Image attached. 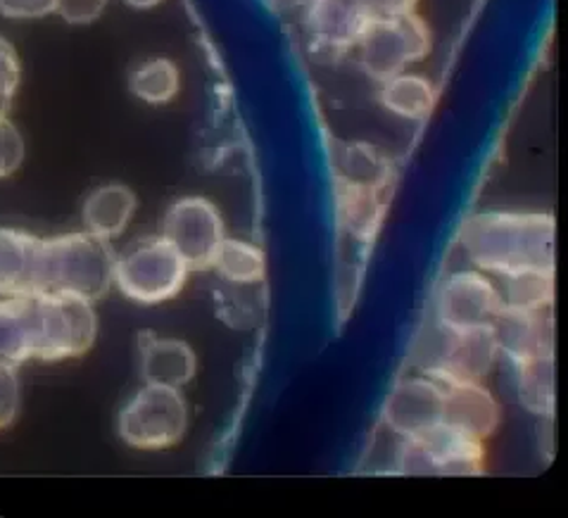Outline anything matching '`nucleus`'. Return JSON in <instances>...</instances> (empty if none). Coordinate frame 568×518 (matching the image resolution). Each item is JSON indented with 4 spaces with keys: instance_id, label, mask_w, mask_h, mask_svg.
Segmentation results:
<instances>
[{
    "instance_id": "nucleus-32",
    "label": "nucleus",
    "mask_w": 568,
    "mask_h": 518,
    "mask_svg": "<svg viewBox=\"0 0 568 518\" xmlns=\"http://www.w3.org/2000/svg\"><path fill=\"white\" fill-rule=\"evenodd\" d=\"M310 3H312V0H310Z\"/></svg>"
},
{
    "instance_id": "nucleus-30",
    "label": "nucleus",
    "mask_w": 568,
    "mask_h": 518,
    "mask_svg": "<svg viewBox=\"0 0 568 518\" xmlns=\"http://www.w3.org/2000/svg\"><path fill=\"white\" fill-rule=\"evenodd\" d=\"M359 8L372 17V20H378V17H395V14H407L416 12L422 0H357Z\"/></svg>"
},
{
    "instance_id": "nucleus-14",
    "label": "nucleus",
    "mask_w": 568,
    "mask_h": 518,
    "mask_svg": "<svg viewBox=\"0 0 568 518\" xmlns=\"http://www.w3.org/2000/svg\"><path fill=\"white\" fill-rule=\"evenodd\" d=\"M443 421L474 438L490 440L503 424V405L483 380H447Z\"/></svg>"
},
{
    "instance_id": "nucleus-6",
    "label": "nucleus",
    "mask_w": 568,
    "mask_h": 518,
    "mask_svg": "<svg viewBox=\"0 0 568 518\" xmlns=\"http://www.w3.org/2000/svg\"><path fill=\"white\" fill-rule=\"evenodd\" d=\"M395 466L403 476H483L486 440L440 421L416 438H399Z\"/></svg>"
},
{
    "instance_id": "nucleus-12",
    "label": "nucleus",
    "mask_w": 568,
    "mask_h": 518,
    "mask_svg": "<svg viewBox=\"0 0 568 518\" xmlns=\"http://www.w3.org/2000/svg\"><path fill=\"white\" fill-rule=\"evenodd\" d=\"M499 355L511 366L536 357L557 355V326L552 309L503 307L493 324Z\"/></svg>"
},
{
    "instance_id": "nucleus-17",
    "label": "nucleus",
    "mask_w": 568,
    "mask_h": 518,
    "mask_svg": "<svg viewBox=\"0 0 568 518\" xmlns=\"http://www.w3.org/2000/svg\"><path fill=\"white\" fill-rule=\"evenodd\" d=\"M41 241L31 231L0 226V297L37 293Z\"/></svg>"
},
{
    "instance_id": "nucleus-27",
    "label": "nucleus",
    "mask_w": 568,
    "mask_h": 518,
    "mask_svg": "<svg viewBox=\"0 0 568 518\" xmlns=\"http://www.w3.org/2000/svg\"><path fill=\"white\" fill-rule=\"evenodd\" d=\"M20 407H22V388H20V378H17V369L0 366V430L10 428L17 421Z\"/></svg>"
},
{
    "instance_id": "nucleus-3",
    "label": "nucleus",
    "mask_w": 568,
    "mask_h": 518,
    "mask_svg": "<svg viewBox=\"0 0 568 518\" xmlns=\"http://www.w3.org/2000/svg\"><path fill=\"white\" fill-rule=\"evenodd\" d=\"M189 274V264L164 236L141 238L114 257V286L131 303L145 307L179 297Z\"/></svg>"
},
{
    "instance_id": "nucleus-9",
    "label": "nucleus",
    "mask_w": 568,
    "mask_h": 518,
    "mask_svg": "<svg viewBox=\"0 0 568 518\" xmlns=\"http://www.w3.org/2000/svg\"><path fill=\"white\" fill-rule=\"evenodd\" d=\"M503 307V288L490 274L474 266V270L453 272L440 281L433 322L453 331L493 326Z\"/></svg>"
},
{
    "instance_id": "nucleus-16",
    "label": "nucleus",
    "mask_w": 568,
    "mask_h": 518,
    "mask_svg": "<svg viewBox=\"0 0 568 518\" xmlns=\"http://www.w3.org/2000/svg\"><path fill=\"white\" fill-rule=\"evenodd\" d=\"M139 372L143 383L186 388L197 374V355L186 341L143 336L139 345Z\"/></svg>"
},
{
    "instance_id": "nucleus-8",
    "label": "nucleus",
    "mask_w": 568,
    "mask_h": 518,
    "mask_svg": "<svg viewBox=\"0 0 568 518\" xmlns=\"http://www.w3.org/2000/svg\"><path fill=\"white\" fill-rule=\"evenodd\" d=\"M162 236L179 250L191 272H205L226 238L224 216L203 195L179 197L164 214Z\"/></svg>"
},
{
    "instance_id": "nucleus-19",
    "label": "nucleus",
    "mask_w": 568,
    "mask_h": 518,
    "mask_svg": "<svg viewBox=\"0 0 568 518\" xmlns=\"http://www.w3.org/2000/svg\"><path fill=\"white\" fill-rule=\"evenodd\" d=\"M440 91L436 81L419 72H399L378 87V103L397 120L426 122L436 112Z\"/></svg>"
},
{
    "instance_id": "nucleus-13",
    "label": "nucleus",
    "mask_w": 568,
    "mask_h": 518,
    "mask_svg": "<svg viewBox=\"0 0 568 518\" xmlns=\"http://www.w3.org/2000/svg\"><path fill=\"white\" fill-rule=\"evenodd\" d=\"M369 22L372 17L357 0H312L305 14L312 48L326 58H341L355 50Z\"/></svg>"
},
{
    "instance_id": "nucleus-20",
    "label": "nucleus",
    "mask_w": 568,
    "mask_h": 518,
    "mask_svg": "<svg viewBox=\"0 0 568 518\" xmlns=\"http://www.w3.org/2000/svg\"><path fill=\"white\" fill-rule=\"evenodd\" d=\"M336 179L357 183V186H366L374 191L393 193L397 170L386 150H381L374 143L355 141V143H345L343 153L338 155Z\"/></svg>"
},
{
    "instance_id": "nucleus-26",
    "label": "nucleus",
    "mask_w": 568,
    "mask_h": 518,
    "mask_svg": "<svg viewBox=\"0 0 568 518\" xmlns=\"http://www.w3.org/2000/svg\"><path fill=\"white\" fill-rule=\"evenodd\" d=\"M24 155H27L24 136L20 133V129L10 122V116L3 114L0 116V179H8L20 170Z\"/></svg>"
},
{
    "instance_id": "nucleus-25",
    "label": "nucleus",
    "mask_w": 568,
    "mask_h": 518,
    "mask_svg": "<svg viewBox=\"0 0 568 518\" xmlns=\"http://www.w3.org/2000/svg\"><path fill=\"white\" fill-rule=\"evenodd\" d=\"M22 83V62L14 45L0 37V116L8 114Z\"/></svg>"
},
{
    "instance_id": "nucleus-1",
    "label": "nucleus",
    "mask_w": 568,
    "mask_h": 518,
    "mask_svg": "<svg viewBox=\"0 0 568 518\" xmlns=\"http://www.w3.org/2000/svg\"><path fill=\"white\" fill-rule=\"evenodd\" d=\"M459 245L476 270L497 278L557 266V216L542 210L476 212L462 224Z\"/></svg>"
},
{
    "instance_id": "nucleus-4",
    "label": "nucleus",
    "mask_w": 568,
    "mask_h": 518,
    "mask_svg": "<svg viewBox=\"0 0 568 518\" xmlns=\"http://www.w3.org/2000/svg\"><path fill=\"white\" fill-rule=\"evenodd\" d=\"M189 421L191 409L183 388L143 383L116 416V433L139 453H164L183 440Z\"/></svg>"
},
{
    "instance_id": "nucleus-15",
    "label": "nucleus",
    "mask_w": 568,
    "mask_h": 518,
    "mask_svg": "<svg viewBox=\"0 0 568 518\" xmlns=\"http://www.w3.org/2000/svg\"><path fill=\"white\" fill-rule=\"evenodd\" d=\"M390 200L393 193L374 191L336 179L333 203H336V220L341 231L362 245L376 243L383 224H386Z\"/></svg>"
},
{
    "instance_id": "nucleus-2",
    "label": "nucleus",
    "mask_w": 568,
    "mask_h": 518,
    "mask_svg": "<svg viewBox=\"0 0 568 518\" xmlns=\"http://www.w3.org/2000/svg\"><path fill=\"white\" fill-rule=\"evenodd\" d=\"M114 250L89 231H70L41 241L37 293L72 295L98 303L114 286Z\"/></svg>"
},
{
    "instance_id": "nucleus-24",
    "label": "nucleus",
    "mask_w": 568,
    "mask_h": 518,
    "mask_svg": "<svg viewBox=\"0 0 568 518\" xmlns=\"http://www.w3.org/2000/svg\"><path fill=\"white\" fill-rule=\"evenodd\" d=\"M181 72L170 58H150L129 74V91L148 105H166L179 95Z\"/></svg>"
},
{
    "instance_id": "nucleus-31",
    "label": "nucleus",
    "mask_w": 568,
    "mask_h": 518,
    "mask_svg": "<svg viewBox=\"0 0 568 518\" xmlns=\"http://www.w3.org/2000/svg\"><path fill=\"white\" fill-rule=\"evenodd\" d=\"M124 3L133 10H150V8H158L162 0H124Z\"/></svg>"
},
{
    "instance_id": "nucleus-29",
    "label": "nucleus",
    "mask_w": 568,
    "mask_h": 518,
    "mask_svg": "<svg viewBox=\"0 0 568 518\" xmlns=\"http://www.w3.org/2000/svg\"><path fill=\"white\" fill-rule=\"evenodd\" d=\"M58 0H0V14L8 20H41L55 14Z\"/></svg>"
},
{
    "instance_id": "nucleus-23",
    "label": "nucleus",
    "mask_w": 568,
    "mask_h": 518,
    "mask_svg": "<svg viewBox=\"0 0 568 518\" xmlns=\"http://www.w3.org/2000/svg\"><path fill=\"white\" fill-rule=\"evenodd\" d=\"M266 255L257 243L229 236L212 262V270L231 286H260L266 278Z\"/></svg>"
},
{
    "instance_id": "nucleus-7",
    "label": "nucleus",
    "mask_w": 568,
    "mask_h": 518,
    "mask_svg": "<svg viewBox=\"0 0 568 518\" xmlns=\"http://www.w3.org/2000/svg\"><path fill=\"white\" fill-rule=\"evenodd\" d=\"M355 50L366 77L381 83L426 60L433 50V31L419 12L378 17L364 29Z\"/></svg>"
},
{
    "instance_id": "nucleus-28",
    "label": "nucleus",
    "mask_w": 568,
    "mask_h": 518,
    "mask_svg": "<svg viewBox=\"0 0 568 518\" xmlns=\"http://www.w3.org/2000/svg\"><path fill=\"white\" fill-rule=\"evenodd\" d=\"M108 0H58L55 14H60L67 24L87 27L100 20L105 12Z\"/></svg>"
},
{
    "instance_id": "nucleus-22",
    "label": "nucleus",
    "mask_w": 568,
    "mask_h": 518,
    "mask_svg": "<svg viewBox=\"0 0 568 518\" xmlns=\"http://www.w3.org/2000/svg\"><path fill=\"white\" fill-rule=\"evenodd\" d=\"M503 297L516 309H552L557 303V266H528L503 276Z\"/></svg>"
},
{
    "instance_id": "nucleus-10",
    "label": "nucleus",
    "mask_w": 568,
    "mask_h": 518,
    "mask_svg": "<svg viewBox=\"0 0 568 518\" xmlns=\"http://www.w3.org/2000/svg\"><path fill=\"white\" fill-rule=\"evenodd\" d=\"M445 388L426 374L407 376L395 383L383 403V424L397 438H416L443 421Z\"/></svg>"
},
{
    "instance_id": "nucleus-11",
    "label": "nucleus",
    "mask_w": 568,
    "mask_h": 518,
    "mask_svg": "<svg viewBox=\"0 0 568 518\" xmlns=\"http://www.w3.org/2000/svg\"><path fill=\"white\" fill-rule=\"evenodd\" d=\"M45 324L41 295L0 297V366L20 369L22 364L43 359Z\"/></svg>"
},
{
    "instance_id": "nucleus-18",
    "label": "nucleus",
    "mask_w": 568,
    "mask_h": 518,
    "mask_svg": "<svg viewBox=\"0 0 568 518\" xmlns=\"http://www.w3.org/2000/svg\"><path fill=\"white\" fill-rule=\"evenodd\" d=\"M139 197L124 183H105V186L93 189L81 205L83 231L93 236L112 241L122 236L126 226L136 214Z\"/></svg>"
},
{
    "instance_id": "nucleus-21",
    "label": "nucleus",
    "mask_w": 568,
    "mask_h": 518,
    "mask_svg": "<svg viewBox=\"0 0 568 518\" xmlns=\"http://www.w3.org/2000/svg\"><path fill=\"white\" fill-rule=\"evenodd\" d=\"M516 395L521 405L540 419H552L557 412V355L514 364Z\"/></svg>"
},
{
    "instance_id": "nucleus-5",
    "label": "nucleus",
    "mask_w": 568,
    "mask_h": 518,
    "mask_svg": "<svg viewBox=\"0 0 568 518\" xmlns=\"http://www.w3.org/2000/svg\"><path fill=\"white\" fill-rule=\"evenodd\" d=\"M416 347H419V355H416L419 374L440 383L486 380L499 359L493 326L453 331L433 322Z\"/></svg>"
}]
</instances>
